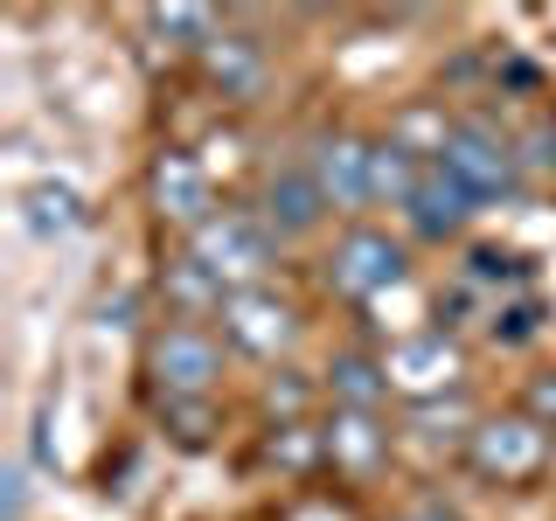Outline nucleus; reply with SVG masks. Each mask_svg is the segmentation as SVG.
Returning a JSON list of instances; mask_svg holds the SVG:
<instances>
[{
    "mask_svg": "<svg viewBox=\"0 0 556 521\" xmlns=\"http://www.w3.org/2000/svg\"><path fill=\"white\" fill-rule=\"evenodd\" d=\"M223 355H230L223 327L161 313L139 341V376H147L153 404H208L223 390Z\"/></svg>",
    "mask_w": 556,
    "mask_h": 521,
    "instance_id": "f257e3e1",
    "label": "nucleus"
},
{
    "mask_svg": "<svg viewBox=\"0 0 556 521\" xmlns=\"http://www.w3.org/2000/svg\"><path fill=\"white\" fill-rule=\"evenodd\" d=\"M410 278V237L382 230V223H341L334 243L320 251V285L341 306H376L382 292H396Z\"/></svg>",
    "mask_w": 556,
    "mask_h": 521,
    "instance_id": "f03ea898",
    "label": "nucleus"
},
{
    "mask_svg": "<svg viewBox=\"0 0 556 521\" xmlns=\"http://www.w3.org/2000/svg\"><path fill=\"white\" fill-rule=\"evenodd\" d=\"M459 466L473 473L480 486H494V494H521V486H535L556 466V431L535 424L529 410H486L473 424V439H466Z\"/></svg>",
    "mask_w": 556,
    "mask_h": 521,
    "instance_id": "7ed1b4c3",
    "label": "nucleus"
},
{
    "mask_svg": "<svg viewBox=\"0 0 556 521\" xmlns=\"http://www.w3.org/2000/svg\"><path fill=\"white\" fill-rule=\"evenodd\" d=\"M521 161H529V153H521V139H515L508 126H494L486 112L452 118V139H445V153H439V167H445L480 208L515 195V188H521Z\"/></svg>",
    "mask_w": 556,
    "mask_h": 521,
    "instance_id": "20e7f679",
    "label": "nucleus"
},
{
    "mask_svg": "<svg viewBox=\"0 0 556 521\" xmlns=\"http://www.w3.org/2000/svg\"><path fill=\"white\" fill-rule=\"evenodd\" d=\"M278 243L265 223H257V208H216V216L202 223L195 237H188V257L216 278L223 292H251V285H265L271 265H278Z\"/></svg>",
    "mask_w": 556,
    "mask_h": 521,
    "instance_id": "39448f33",
    "label": "nucleus"
},
{
    "mask_svg": "<svg viewBox=\"0 0 556 521\" xmlns=\"http://www.w3.org/2000/svg\"><path fill=\"white\" fill-rule=\"evenodd\" d=\"M382 376H390V396L404 404H431V396H459L466 390V347L445 327H410L382 347Z\"/></svg>",
    "mask_w": 556,
    "mask_h": 521,
    "instance_id": "423d86ee",
    "label": "nucleus"
},
{
    "mask_svg": "<svg viewBox=\"0 0 556 521\" xmlns=\"http://www.w3.org/2000/svg\"><path fill=\"white\" fill-rule=\"evenodd\" d=\"M306 174L320 188V202L334 208L341 223H362V208H376L369 195V161H376V132H355V126H320L306 139Z\"/></svg>",
    "mask_w": 556,
    "mask_h": 521,
    "instance_id": "0eeeda50",
    "label": "nucleus"
},
{
    "mask_svg": "<svg viewBox=\"0 0 556 521\" xmlns=\"http://www.w3.org/2000/svg\"><path fill=\"white\" fill-rule=\"evenodd\" d=\"M216 320H223V341H230V355H243V361H286L292 347L306 341V313L292 306L278 285L230 292Z\"/></svg>",
    "mask_w": 556,
    "mask_h": 521,
    "instance_id": "6e6552de",
    "label": "nucleus"
},
{
    "mask_svg": "<svg viewBox=\"0 0 556 521\" xmlns=\"http://www.w3.org/2000/svg\"><path fill=\"white\" fill-rule=\"evenodd\" d=\"M320 452H327V473L341 486H376L396 459V431L382 410H327L320 417Z\"/></svg>",
    "mask_w": 556,
    "mask_h": 521,
    "instance_id": "1a4fd4ad",
    "label": "nucleus"
},
{
    "mask_svg": "<svg viewBox=\"0 0 556 521\" xmlns=\"http://www.w3.org/2000/svg\"><path fill=\"white\" fill-rule=\"evenodd\" d=\"M147 202H153V216H161L167 230L195 237L202 223L216 216V181H208V167L188 147H161L147 161Z\"/></svg>",
    "mask_w": 556,
    "mask_h": 521,
    "instance_id": "9d476101",
    "label": "nucleus"
},
{
    "mask_svg": "<svg viewBox=\"0 0 556 521\" xmlns=\"http://www.w3.org/2000/svg\"><path fill=\"white\" fill-rule=\"evenodd\" d=\"M257 223L278 237V243H306V237H320V223L334 216V208L320 202V188H313V174L306 161H278L265 167V181H257Z\"/></svg>",
    "mask_w": 556,
    "mask_h": 521,
    "instance_id": "9b49d317",
    "label": "nucleus"
},
{
    "mask_svg": "<svg viewBox=\"0 0 556 521\" xmlns=\"http://www.w3.org/2000/svg\"><path fill=\"white\" fill-rule=\"evenodd\" d=\"M404 216V237L410 243H459L466 230H473V216H480V202L466 195L452 174L431 161L425 174H417V188H410V202L396 208Z\"/></svg>",
    "mask_w": 556,
    "mask_h": 521,
    "instance_id": "f8f14e48",
    "label": "nucleus"
},
{
    "mask_svg": "<svg viewBox=\"0 0 556 521\" xmlns=\"http://www.w3.org/2000/svg\"><path fill=\"white\" fill-rule=\"evenodd\" d=\"M195 69H202V84L223 104H257V98H265V84H271V49L257 42V35H243V28L223 22V35L195 56Z\"/></svg>",
    "mask_w": 556,
    "mask_h": 521,
    "instance_id": "ddd939ff",
    "label": "nucleus"
},
{
    "mask_svg": "<svg viewBox=\"0 0 556 521\" xmlns=\"http://www.w3.org/2000/svg\"><path fill=\"white\" fill-rule=\"evenodd\" d=\"M320 396L334 410H382L390 404V376H382V347H341L320 376Z\"/></svg>",
    "mask_w": 556,
    "mask_h": 521,
    "instance_id": "4468645a",
    "label": "nucleus"
},
{
    "mask_svg": "<svg viewBox=\"0 0 556 521\" xmlns=\"http://www.w3.org/2000/svg\"><path fill=\"white\" fill-rule=\"evenodd\" d=\"M473 424H480V410L466 404V390L459 396H431V404H404V439L431 445V452H466Z\"/></svg>",
    "mask_w": 556,
    "mask_h": 521,
    "instance_id": "2eb2a0df",
    "label": "nucleus"
},
{
    "mask_svg": "<svg viewBox=\"0 0 556 521\" xmlns=\"http://www.w3.org/2000/svg\"><path fill=\"white\" fill-rule=\"evenodd\" d=\"M161 292H167V313H174V320H216L223 300H230V292H223V285H216V278H208L188 251L161 265Z\"/></svg>",
    "mask_w": 556,
    "mask_h": 521,
    "instance_id": "dca6fc26",
    "label": "nucleus"
},
{
    "mask_svg": "<svg viewBox=\"0 0 556 521\" xmlns=\"http://www.w3.org/2000/svg\"><path fill=\"white\" fill-rule=\"evenodd\" d=\"M431 161H417V153L404 147V139H390V132H376V161H369V195L376 208L390 202V208H404L410 202V188H417V174H425Z\"/></svg>",
    "mask_w": 556,
    "mask_h": 521,
    "instance_id": "f3484780",
    "label": "nucleus"
},
{
    "mask_svg": "<svg viewBox=\"0 0 556 521\" xmlns=\"http://www.w3.org/2000/svg\"><path fill=\"white\" fill-rule=\"evenodd\" d=\"M22 208H28V230L35 237H70L84 223V195H77V188H63V181H35L28 195H22Z\"/></svg>",
    "mask_w": 556,
    "mask_h": 521,
    "instance_id": "a211bd4d",
    "label": "nucleus"
},
{
    "mask_svg": "<svg viewBox=\"0 0 556 521\" xmlns=\"http://www.w3.org/2000/svg\"><path fill=\"white\" fill-rule=\"evenodd\" d=\"M147 22H153V35H174V49H181V56H202V49L223 35V22L208 8H153Z\"/></svg>",
    "mask_w": 556,
    "mask_h": 521,
    "instance_id": "6ab92c4d",
    "label": "nucleus"
},
{
    "mask_svg": "<svg viewBox=\"0 0 556 521\" xmlns=\"http://www.w3.org/2000/svg\"><path fill=\"white\" fill-rule=\"evenodd\" d=\"M320 396V382H306L300 369H278L265 382V417L271 424H306V404Z\"/></svg>",
    "mask_w": 556,
    "mask_h": 521,
    "instance_id": "aec40b11",
    "label": "nucleus"
},
{
    "mask_svg": "<svg viewBox=\"0 0 556 521\" xmlns=\"http://www.w3.org/2000/svg\"><path fill=\"white\" fill-rule=\"evenodd\" d=\"M535 327H543L535 300H508V306H494V341H529Z\"/></svg>",
    "mask_w": 556,
    "mask_h": 521,
    "instance_id": "412c9836",
    "label": "nucleus"
},
{
    "mask_svg": "<svg viewBox=\"0 0 556 521\" xmlns=\"http://www.w3.org/2000/svg\"><path fill=\"white\" fill-rule=\"evenodd\" d=\"M521 410H529L535 424L556 431V369H535V376H529V390H521Z\"/></svg>",
    "mask_w": 556,
    "mask_h": 521,
    "instance_id": "4be33fe9",
    "label": "nucleus"
},
{
    "mask_svg": "<svg viewBox=\"0 0 556 521\" xmlns=\"http://www.w3.org/2000/svg\"><path fill=\"white\" fill-rule=\"evenodd\" d=\"M396 521H459V514H452V508H445L439 494H425V500H410V508L396 514Z\"/></svg>",
    "mask_w": 556,
    "mask_h": 521,
    "instance_id": "5701e85b",
    "label": "nucleus"
}]
</instances>
